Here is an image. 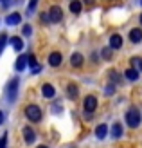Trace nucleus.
I'll return each instance as SVG.
<instances>
[{"mask_svg":"<svg viewBox=\"0 0 142 148\" xmlns=\"http://www.w3.org/2000/svg\"><path fill=\"white\" fill-rule=\"evenodd\" d=\"M41 94H43V98L52 99V98L56 96V88H54V85H50V83H43V85H41Z\"/></svg>","mask_w":142,"mask_h":148,"instance_id":"6e6552de","label":"nucleus"},{"mask_svg":"<svg viewBox=\"0 0 142 148\" xmlns=\"http://www.w3.org/2000/svg\"><path fill=\"white\" fill-rule=\"evenodd\" d=\"M126 125H128L130 128H137L140 125V112L137 108H130L128 112H126Z\"/></svg>","mask_w":142,"mask_h":148,"instance_id":"f03ea898","label":"nucleus"},{"mask_svg":"<svg viewBox=\"0 0 142 148\" xmlns=\"http://www.w3.org/2000/svg\"><path fill=\"white\" fill-rule=\"evenodd\" d=\"M101 56L104 58V60H111V58H113V49H111L110 45L104 47V49L101 51Z\"/></svg>","mask_w":142,"mask_h":148,"instance_id":"4be33fe9","label":"nucleus"},{"mask_svg":"<svg viewBox=\"0 0 142 148\" xmlns=\"http://www.w3.org/2000/svg\"><path fill=\"white\" fill-rule=\"evenodd\" d=\"M81 9H83V2H81V0H70V13L79 14Z\"/></svg>","mask_w":142,"mask_h":148,"instance_id":"6ab92c4d","label":"nucleus"},{"mask_svg":"<svg viewBox=\"0 0 142 148\" xmlns=\"http://www.w3.org/2000/svg\"><path fill=\"white\" fill-rule=\"evenodd\" d=\"M27 65L31 67V72H34V74H40V72L43 71L41 63H38V60H36L34 54H29V56H27Z\"/></svg>","mask_w":142,"mask_h":148,"instance_id":"423d86ee","label":"nucleus"},{"mask_svg":"<svg viewBox=\"0 0 142 148\" xmlns=\"http://www.w3.org/2000/svg\"><path fill=\"white\" fill-rule=\"evenodd\" d=\"M22 136H24L25 143L27 145H33L36 141V132L33 130V127H24V130H22Z\"/></svg>","mask_w":142,"mask_h":148,"instance_id":"0eeeda50","label":"nucleus"},{"mask_svg":"<svg viewBox=\"0 0 142 148\" xmlns=\"http://www.w3.org/2000/svg\"><path fill=\"white\" fill-rule=\"evenodd\" d=\"M25 117L29 121H33V123H38V121H41V117H43V112H41V108L38 107V105H27L25 107Z\"/></svg>","mask_w":142,"mask_h":148,"instance_id":"f257e3e1","label":"nucleus"},{"mask_svg":"<svg viewBox=\"0 0 142 148\" xmlns=\"http://www.w3.org/2000/svg\"><path fill=\"white\" fill-rule=\"evenodd\" d=\"M18 78H13L9 83H7V88H5V92H7V101L13 103V101H16L18 98Z\"/></svg>","mask_w":142,"mask_h":148,"instance_id":"7ed1b4c3","label":"nucleus"},{"mask_svg":"<svg viewBox=\"0 0 142 148\" xmlns=\"http://www.w3.org/2000/svg\"><path fill=\"white\" fill-rule=\"evenodd\" d=\"M130 40L133 43H140L142 42V31H140V27H135V29H131V31H130Z\"/></svg>","mask_w":142,"mask_h":148,"instance_id":"2eb2a0df","label":"nucleus"},{"mask_svg":"<svg viewBox=\"0 0 142 148\" xmlns=\"http://www.w3.org/2000/svg\"><path fill=\"white\" fill-rule=\"evenodd\" d=\"M40 20L45 22V24H47V22H50V18H49V11H47V13H40Z\"/></svg>","mask_w":142,"mask_h":148,"instance_id":"bb28decb","label":"nucleus"},{"mask_svg":"<svg viewBox=\"0 0 142 148\" xmlns=\"http://www.w3.org/2000/svg\"><path fill=\"white\" fill-rule=\"evenodd\" d=\"M11 45H13V49L14 51H18V53H20V51L22 49H24V42H22V38H20V36H11Z\"/></svg>","mask_w":142,"mask_h":148,"instance_id":"a211bd4d","label":"nucleus"},{"mask_svg":"<svg viewBox=\"0 0 142 148\" xmlns=\"http://www.w3.org/2000/svg\"><path fill=\"white\" fill-rule=\"evenodd\" d=\"M25 67H27V56L20 54V56L16 58V63H14V71L24 72V71H25Z\"/></svg>","mask_w":142,"mask_h":148,"instance_id":"f8f14e48","label":"nucleus"},{"mask_svg":"<svg viewBox=\"0 0 142 148\" xmlns=\"http://www.w3.org/2000/svg\"><path fill=\"white\" fill-rule=\"evenodd\" d=\"M0 2H2V4H4V2H5V0H0Z\"/></svg>","mask_w":142,"mask_h":148,"instance_id":"2f4dec72","label":"nucleus"},{"mask_svg":"<svg viewBox=\"0 0 142 148\" xmlns=\"http://www.w3.org/2000/svg\"><path fill=\"white\" fill-rule=\"evenodd\" d=\"M49 65L50 67H59L61 65V53H50L49 54Z\"/></svg>","mask_w":142,"mask_h":148,"instance_id":"9b49d317","label":"nucleus"},{"mask_svg":"<svg viewBox=\"0 0 142 148\" xmlns=\"http://www.w3.org/2000/svg\"><path fill=\"white\" fill-rule=\"evenodd\" d=\"M83 62H85V58H83V54H81V53H74L70 56V65H72V67H76V69L81 67Z\"/></svg>","mask_w":142,"mask_h":148,"instance_id":"ddd939ff","label":"nucleus"},{"mask_svg":"<svg viewBox=\"0 0 142 148\" xmlns=\"http://www.w3.org/2000/svg\"><path fill=\"white\" fill-rule=\"evenodd\" d=\"M140 4H142V0H140Z\"/></svg>","mask_w":142,"mask_h":148,"instance_id":"473e14b6","label":"nucleus"},{"mask_svg":"<svg viewBox=\"0 0 142 148\" xmlns=\"http://www.w3.org/2000/svg\"><path fill=\"white\" fill-rule=\"evenodd\" d=\"M31 33H33V29H31L29 24H25L24 27H22V34H24V36H31Z\"/></svg>","mask_w":142,"mask_h":148,"instance_id":"393cba45","label":"nucleus"},{"mask_svg":"<svg viewBox=\"0 0 142 148\" xmlns=\"http://www.w3.org/2000/svg\"><path fill=\"white\" fill-rule=\"evenodd\" d=\"M108 134V127L106 125H97V128H95V137L97 139H104Z\"/></svg>","mask_w":142,"mask_h":148,"instance_id":"aec40b11","label":"nucleus"},{"mask_svg":"<svg viewBox=\"0 0 142 148\" xmlns=\"http://www.w3.org/2000/svg\"><path fill=\"white\" fill-rule=\"evenodd\" d=\"M122 125L121 123H113V125H111V137H113V139H119V137H121L122 136Z\"/></svg>","mask_w":142,"mask_h":148,"instance_id":"f3484780","label":"nucleus"},{"mask_svg":"<svg viewBox=\"0 0 142 148\" xmlns=\"http://www.w3.org/2000/svg\"><path fill=\"white\" fill-rule=\"evenodd\" d=\"M130 62H131V67L133 69H137L139 72H142V58L140 56H133Z\"/></svg>","mask_w":142,"mask_h":148,"instance_id":"412c9836","label":"nucleus"},{"mask_svg":"<svg viewBox=\"0 0 142 148\" xmlns=\"http://www.w3.org/2000/svg\"><path fill=\"white\" fill-rule=\"evenodd\" d=\"M108 76H110V79L113 81L115 85H119V83H121V76H119V74H117L115 71H110V72H108Z\"/></svg>","mask_w":142,"mask_h":148,"instance_id":"5701e85b","label":"nucleus"},{"mask_svg":"<svg viewBox=\"0 0 142 148\" xmlns=\"http://www.w3.org/2000/svg\"><path fill=\"white\" fill-rule=\"evenodd\" d=\"M2 123H4V112L0 110V125H2Z\"/></svg>","mask_w":142,"mask_h":148,"instance_id":"cd10ccee","label":"nucleus"},{"mask_svg":"<svg viewBox=\"0 0 142 148\" xmlns=\"http://www.w3.org/2000/svg\"><path fill=\"white\" fill-rule=\"evenodd\" d=\"M139 76H140V72H139L137 69H133V67H130V69H126V71H124V78H126V79H130V81H137Z\"/></svg>","mask_w":142,"mask_h":148,"instance_id":"4468645a","label":"nucleus"},{"mask_svg":"<svg viewBox=\"0 0 142 148\" xmlns=\"http://www.w3.org/2000/svg\"><path fill=\"white\" fill-rule=\"evenodd\" d=\"M85 4H94V0H83Z\"/></svg>","mask_w":142,"mask_h":148,"instance_id":"c85d7f7f","label":"nucleus"},{"mask_svg":"<svg viewBox=\"0 0 142 148\" xmlns=\"http://www.w3.org/2000/svg\"><path fill=\"white\" fill-rule=\"evenodd\" d=\"M5 24H7V25H18V24H22V14H20V13H11V14H7V16H5Z\"/></svg>","mask_w":142,"mask_h":148,"instance_id":"1a4fd4ad","label":"nucleus"},{"mask_svg":"<svg viewBox=\"0 0 142 148\" xmlns=\"http://www.w3.org/2000/svg\"><path fill=\"white\" fill-rule=\"evenodd\" d=\"M115 92V87H113V83H111V85H108L106 88H104V94H106V96H110V94H113Z\"/></svg>","mask_w":142,"mask_h":148,"instance_id":"a878e982","label":"nucleus"},{"mask_svg":"<svg viewBox=\"0 0 142 148\" xmlns=\"http://www.w3.org/2000/svg\"><path fill=\"white\" fill-rule=\"evenodd\" d=\"M139 20H140V25H142V13H140V18Z\"/></svg>","mask_w":142,"mask_h":148,"instance_id":"c756f323","label":"nucleus"},{"mask_svg":"<svg viewBox=\"0 0 142 148\" xmlns=\"http://www.w3.org/2000/svg\"><path fill=\"white\" fill-rule=\"evenodd\" d=\"M83 108H85V112L86 114H92L94 112V110L97 108V98H95V96H86V98L83 99Z\"/></svg>","mask_w":142,"mask_h":148,"instance_id":"20e7f679","label":"nucleus"},{"mask_svg":"<svg viewBox=\"0 0 142 148\" xmlns=\"http://www.w3.org/2000/svg\"><path fill=\"white\" fill-rule=\"evenodd\" d=\"M38 148H47V146H43V145H41V146H38Z\"/></svg>","mask_w":142,"mask_h":148,"instance_id":"7c9ffc66","label":"nucleus"},{"mask_svg":"<svg viewBox=\"0 0 142 148\" xmlns=\"http://www.w3.org/2000/svg\"><path fill=\"white\" fill-rule=\"evenodd\" d=\"M77 94H79V90H77V85L76 83H69V85H67V96H69L70 101H76L77 99Z\"/></svg>","mask_w":142,"mask_h":148,"instance_id":"9d476101","label":"nucleus"},{"mask_svg":"<svg viewBox=\"0 0 142 148\" xmlns=\"http://www.w3.org/2000/svg\"><path fill=\"white\" fill-rule=\"evenodd\" d=\"M36 4H38V0H31V2H29V7H27V14H34Z\"/></svg>","mask_w":142,"mask_h":148,"instance_id":"b1692460","label":"nucleus"},{"mask_svg":"<svg viewBox=\"0 0 142 148\" xmlns=\"http://www.w3.org/2000/svg\"><path fill=\"white\" fill-rule=\"evenodd\" d=\"M110 47H111V49H121V47H122V36H121V34H111V38H110Z\"/></svg>","mask_w":142,"mask_h":148,"instance_id":"dca6fc26","label":"nucleus"},{"mask_svg":"<svg viewBox=\"0 0 142 148\" xmlns=\"http://www.w3.org/2000/svg\"><path fill=\"white\" fill-rule=\"evenodd\" d=\"M49 18H50V22H54V24L61 22V18H63V11H61V7H59V5H52L50 9H49Z\"/></svg>","mask_w":142,"mask_h":148,"instance_id":"39448f33","label":"nucleus"}]
</instances>
